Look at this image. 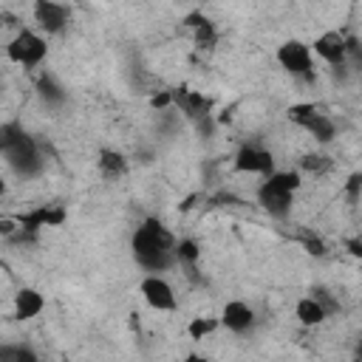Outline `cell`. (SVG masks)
<instances>
[{"label":"cell","instance_id":"19","mask_svg":"<svg viewBox=\"0 0 362 362\" xmlns=\"http://www.w3.org/2000/svg\"><path fill=\"white\" fill-rule=\"evenodd\" d=\"M300 167L308 170V173H314V175H325V173L334 167V161H331L325 153H308V156L300 158Z\"/></svg>","mask_w":362,"mask_h":362},{"label":"cell","instance_id":"3","mask_svg":"<svg viewBox=\"0 0 362 362\" xmlns=\"http://www.w3.org/2000/svg\"><path fill=\"white\" fill-rule=\"evenodd\" d=\"M48 54V45L45 40L37 34V31H28V28H20L11 42L6 45V57L23 68H37Z\"/></svg>","mask_w":362,"mask_h":362},{"label":"cell","instance_id":"8","mask_svg":"<svg viewBox=\"0 0 362 362\" xmlns=\"http://www.w3.org/2000/svg\"><path fill=\"white\" fill-rule=\"evenodd\" d=\"M257 204H260L272 218H286V215L291 212L294 192L280 189V187H274V184L263 181V184H260V189H257Z\"/></svg>","mask_w":362,"mask_h":362},{"label":"cell","instance_id":"4","mask_svg":"<svg viewBox=\"0 0 362 362\" xmlns=\"http://www.w3.org/2000/svg\"><path fill=\"white\" fill-rule=\"evenodd\" d=\"M277 62L283 71H288L291 76H300L305 82L314 79V62H311V48L300 40H286L277 48Z\"/></svg>","mask_w":362,"mask_h":362},{"label":"cell","instance_id":"10","mask_svg":"<svg viewBox=\"0 0 362 362\" xmlns=\"http://www.w3.org/2000/svg\"><path fill=\"white\" fill-rule=\"evenodd\" d=\"M223 328H229L232 334H246L252 325H255V311L243 303V300H229L221 311V320H218Z\"/></svg>","mask_w":362,"mask_h":362},{"label":"cell","instance_id":"5","mask_svg":"<svg viewBox=\"0 0 362 362\" xmlns=\"http://www.w3.org/2000/svg\"><path fill=\"white\" fill-rule=\"evenodd\" d=\"M139 294H141L144 303H147L150 308H156V311H175V305H178L173 286H170L164 277H158V274H147V277L139 283Z\"/></svg>","mask_w":362,"mask_h":362},{"label":"cell","instance_id":"20","mask_svg":"<svg viewBox=\"0 0 362 362\" xmlns=\"http://www.w3.org/2000/svg\"><path fill=\"white\" fill-rule=\"evenodd\" d=\"M198 243L192 240V238H184V240H175V263H181V266H192V263H198Z\"/></svg>","mask_w":362,"mask_h":362},{"label":"cell","instance_id":"27","mask_svg":"<svg viewBox=\"0 0 362 362\" xmlns=\"http://www.w3.org/2000/svg\"><path fill=\"white\" fill-rule=\"evenodd\" d=\"M204 20H206V17H204V14H201V11H189V14H187V17H184V20H181V25H184V28H189V31H192V28H195V25H201V23H204Z\"/></svg>","mask_w":362,"mask_h":362},{"label":"cell","instance_id":"13","mask_svg":"<svg viewBox=\"0 0 362 362\" xmlns=\"http://www.w3.org/2000/svg\"><path fill=\"white\" fill-rule=\"evenodd\" d=\"M45 308V297L37 288H20L14 294V320H31Z\"/></svg>","mask_w":362,"mask_h":362},{"label":"cell","instance_id":"30","mask_svg":"<svg viewBox=\"0 0 362 362\" xmlns=\"http://www.w3.org/2000/svg\"><path fill=\"white\" fill-rule=\"evenodd\" d=\"M0 153H3V141H0Z\"/></svg>","mask_w":362,"mask_h":362},{"label":"cell","instance_id":"21","mask_svg":"<svg viewBox=\"0 0 362 362\" xmlns=\"http://www.w3.org/2000/svg\"><path fill=\"white\" fill-rule=\"evenodd\" d=\"M294 238L303 243V249H305L308 255H317V257L325 255V243H322V238H320L317 232H311V229H297Z\"/></svg>","mask_w":362,"mask_h":362},{"label":"cell","instance_id":"29","mask_svg":"<svg viewBox=\"0 0 362 362\" xmlns=\"http://www.w3.org/2000/svg\"><path fill=\"white\" fill-rule=\"evenodd\" d=\"M3 195H6V181L0 178V198H3Z\"/></svg>","mask_w":362,"mask_h":362},{"label":"cell","instance_id":"26","mask_svg":"<svg viewBox=\"0 0 362 362\" xmlns=\"http://www.w3.org/2000/svg\"><path fill=\"white\" fill-rule=\"evenodd\" d=\"M150 105H153V107H158V110H167V107L173 105V90H158V93H153Z\"/></svg>","mask_w":362,"mask_h":362},{"label":"cell","instance_id":"25","mask_svg":"<svg viewBox=\"0 0 362 362\" xmlns=\"http://www.w3.org/2000/svg\"><path fill=\"white\" fill-rule=\"evenodd\" d=\"M359 187H362V175H359V173H354V175L348 178V184H345V195H348V201H351V204H356V201H359Z\"/></svg>","mask_w":362,"mask_h":362},{"label":"cell","instance_id":"7","mask_svg":"<svg viewBox=\"0 0 362 362\" xmlns=\"http://www.w3.org/2000/svg\"><path fill=\"white\" fill-rule=\"evenodd\" d=\"M68 8L57 0H34V20L45 34H59L68 25Z\"/></svg>","mask_w":362,"mask_h":362},{"label":"cell","instance_id":"23","mask_svg":"<svg viewBox=\"0 0 362 362\" xmlns=\"http://www.w3.org/2000/svg\"><path fill=\"white\" fill-rule=\"evenodd\" d=\"M311 297L317 300V305L325 311V317H331V314H337L339 311V300L325 288V286H314L311 288Z\"/></svg>","mask_w":362,"mask_h":362},{"label":"cell","instance_id":"12","mask_svg":"<svg viewBox=\"0 0 362 362\" xmlns=\"http://www.w3.org/2000/svg\"><path fill=\"white\" fill-rule=\"evenodd\" d=\"M300 127H303L311 139H317L320 144H328V141L337 136V124H334V119H331V116H325L320 107H317L311 116H305V119L300 122Z\"/></svg>","mask_w":362,"mask_h":362},{"label":"cell","instance_id":"24","mask_svg":"<svg viewBox=\"0 0 362 362\" xmlns=\"http://www.w3.org/2000/svg\"><path fill=\"white\" fill-rule=\"evenodd\" d=\"M314 110H317V105H314V102H297V105H291V107H288V119H291L294 124H300V122H303L305 116H311Z\"/></svg>","mask_w":362,"mask_h":362},{"label":"cell","instance_id":"9","mask_svg":"<svg viewBox=\"0 0 362 362\" xmlns=\"http://www.w3.org/2000/svg\"><path fill=\"white\" fill-rule=\"evenodd\" d=\"M173 105L181 107V113L189 116L192 122L209 116V110H212V102H209L204 93L189 90V88H173Z\"/></svg>","mask_w":362,"mask_h":362},{"label":"cell","instance_id":"18","mask_svg":"<svg viewBox=\"0 0 362 362\" xmlns=\"http://www.w3.org/2000/svg\"><path fill=\"white\" fill-rule=\"evenodd\" d=\"M218 325H221V322H218L215 317H192V320H189V325H187V334H189V339L201 342V339H204V337H209Z\"/></svg>","mask_w":362,"mask_h":362},{"label":"cell","instance_id":"1","mask_svg":"<svg viewBox=\"0 0 362 362\" xmlns=\"http://www.w3.org/2000/svg\"><path fill=\"white\" fill-rule=\"evenodd\" d=\"M133 257L141 269L147 272H164L175 263V238L164 229L161 221L147 218L136 232H133Z\"/></svg>","mask_w":362,"mask_h":362},{"label":"cell","instance_id":"14","mask_svg":"<svg viewBox=\"0 0 362 362\" xmlns=\"http://www.w3.org/2000/svg\"><path fill=\"white\" fill-rule=\"evenodd\" d=\"M99 170L105 178H119L127 173V158L119 153V150H110V147H102L99 150Z\"/></svg>","mask_w":362,"mask_h":362},{"label":"cell","instance_id":"11","mask_svg":"<svg viewBox=\"0 0 362 362\" xmlns=\"http://www.w3.org/2000/svg\"><path fill=\"white\" fill-rule=\"evenodd\" d=\"M314 51H317V57L325 59L328 65L345 62V59H348V57H345V34H339V31H325V34H320V37L314 40Z\"/></svg>","mask_w":362,"mask_h":362},{"label":"cell","instance_id":"15","mask_svg":"<svg viewBox=\"0 0 362 362\" xmlns=\"http://www.w3.org/2000/svg\"><path fill=\"white\" fill-rule=\"evenodd\" d=\"M37 93H40V99L45 102V105H62L65 102V88L57 82V76L54 74H40V79H37Z\"/></svg>","mask_w":362,"mask_h":362},{"label":"cell","instance_id":"2","mask_svg":"<svg viewBox=\"0 0 362 362\" xmlns=\"http://www.w3.org/2000/svg\"><path fill=\"white\" fill-rule=\"evenodd\" d=\"M0 141H3V156L8 167L20 175H37L42 170V156L37 141L23 130L20 122H6L0 124Z\"/></svg>","mask_w":362,"mask_h":362},{"label":"cell","instance_id":"22","mask_svg":"<svg viewBox=\"0 0 362 362\" xmlns=\"http://www.w3.org/2000/svg\"><path fill=\"white\" fill-rule=\"evenodd\" d=\"M0 359L3 362H34L37 354L25 345H0Z\"/></svg>","mask_w":362,"mask_h":362},{"label":"cell","instance_id":"6","mask_svg":"<svg viewBox=\"0 0 362 362\" xmlns=\"http://www.w3.org/2000/svg\"><path fill=\"white\" fill-rule=\"evenodd\" d=\"M235 170L238 173H252V175H269L274 170V158L269 150H263L260 144H240V150L235 153Z\"/></svg>","mask_w":362,"mask_h":362},{"label":"cell","instance_id":"16","mask_svg":"<svg viewBox=\"0 0 362 362\" xmlns=\"http://www.w3.org/2000/svg\"><path fill=\"white\" fill-rule=\"evenodd\" d=\"M294 317L303 322V325H320L322 320H325V311L317 305V300L308 294V297H303V300H297V305H294Z\"/></svg>","mask_w":362,"mask_h":362},{"label":"cell","instance_id":"17","mask_svg":"<svg viewBox=\"0 0 362 362\" xmlns=\"http://www.w3.org/2000/svg\"><path fill=\"white\" fill-rule=\"evenodd\" d=\"M192 40H195V45H198L201 51H212L215 42H218V31H215V25H212L209 20H204L201 25L192 28Z\"/></svg>","mask_w":362,"mask_h":362},{"label":"cell","instance_id":"28","mask_svg":"<svg viewBox=\"0 0 362 362\" xmlns=\"http://www.w3.org/2000/svg\"><path fill=\"white\" fill-rule=\"evenodd\" d=\"M359 246H362V243H359V238H351V240H348V252H351L354 257H359V255H362V249H359Z\"/></svg>","mask_w":362,"mask_h":362}]
</instances>
